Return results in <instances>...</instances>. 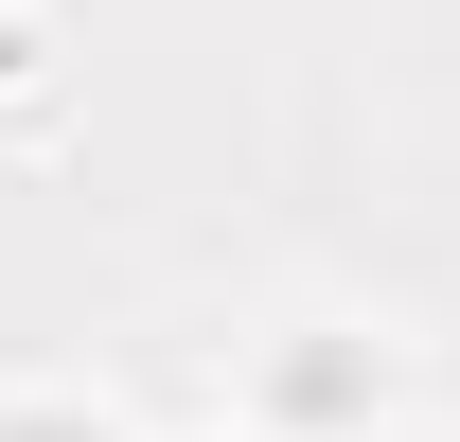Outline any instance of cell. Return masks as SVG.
<instances>
[{
    "label": "cell",
    "mask_w": 460,
    "mask_h": 442,
    "mask_svg": "<svg viewBox=\"0 0 460 442\" xmlns=\"http://www.w3.org/2000/svg\"><path fill=\"white\" fill-rule=\"evenodd\" d=\"M354 407V354H284V425H337Z\"/></svg>",
    "instance_id": "cell-1"
},
{
    "label": "cell",
    "mask_w": 460,
    "mask_h": 442,
    "mask_svg": "<svg viewBox=\"0 0 460 442\" xmlns=\"http://www.w3.org/2000/svg\"><path fill=\"white\" fill-rule=\"evenodd\" d=\"M0 442H107L89 407H0Z\"/></svg>",
    "instance_id": "cell-2"
}]
</instances>
